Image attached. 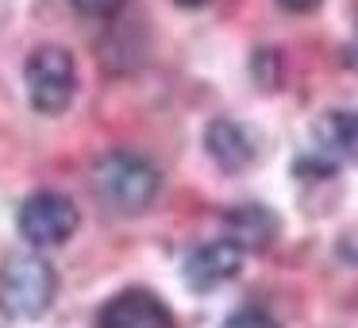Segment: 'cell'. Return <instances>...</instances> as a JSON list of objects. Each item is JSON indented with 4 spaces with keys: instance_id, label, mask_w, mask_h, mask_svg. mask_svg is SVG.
I'll list each match as a JSON object with an SVG mask.
<instances>
[{
    "instance_id": "3957f363",
    "label": "cell",
    "mask_w": 358,
    "mask_h": 328,
    "mask_svg": "<svg viewBox=\"0 0 358 328\" xmlns=\"http://www.w3.org/2000/svg\"><path fill=\"white\" fill-rule=\"evenodd\" d=\"M24 86L35 112L58 116L78 97V62L66 47H39L24 66Z\"/></svg>"
},
{
    "instance_id": "7c38bea8",
    "label": "cell",
    "mask_w": 358,
    "mask_h": 328,
    "mask_svg": "<svg viewBox=\"0 0 358 328\" xmlns=\"http://www.w3.org/2000/svg\"><path fill=\"white\" fill-rule=\"evenodd\" d=\"M285 12H312V8H320V0H278Z\"/></svg>"
},
{
    "instance_id": "52a82bcc",
    "label": "cell",
    "mask_w": 358,
    "mask_h": 328,
    "mask_svg": "<svg viewBox=\"0 0 358 328\" xmlns=\"http://www.w3.org/2000/svg\"><path fill=\"white\" fill-rule=\"evenodd\" d=\"M320 155L327 163H355L358 166V112L343 109V112H324L312 128Z\"/></svg>"
},
{
    "instance_id": "277c9868",
    "label": "cell",
    "mask_w": 358,
    "mask_h": 328,
    "mask_svg": "<svg viewBox=\"0 0 358 328\" xmlns=\"http://www.w3.org/2000/svg\"><path fill=\"white\" fill-rule=\"evenodd\" d=\"M78 224L81 212L66 193H35L20 205V232L35 247H58L78 232Z\"/></svg>"
},
{
    "instance_id": "5b68a950",
    "label": "cell",
    "mask_w": 358,
    "mask_h": 328,
    "mask_svg": "<svg viewBox=\"0 0 358 328\" xmlns=\"http://www.w3.org/2000/svg\"><path fill=\"white\" fill-rule=\"evenodd\" d=\"M96 328H178V320L158 294L124 289L96 313Z\"/></svg>"
},
{
    "instance_id": "7a4b0ae2",
    "label": "cell",
    "mask_w": 358,
    "mask_h": 328,
    "mask_svg": "<svg viewBox=\"0 0 358 328\" xmlns=\"http://www.w3.org/2000/svg\"><path fill=\"white\" fill-rule=\"evenodd\" d=\"M96 189L101 197L120 212H143L155 205L158 189H162V174L155 163L127 151H112L96 163Z\"/></svg>"
},
{
    "instance_id": "6da1fadb",
    "label": "cell",
    "mask_w": 358,
    "mask_h": 328,
    "mask_svg": "<svg viewBox=\"0 0 358 328\" xmlns=\"http://www.w3.org/2000/svg\"><path fill=\"white\" fill-rule=\"evenodd\" d=\"M58 274L39 255H16L0 266V313L8 320H39L50 309Z\"/></svg>"
},
{
    "instance_id": "ba28073f",
    "label": "cell",
    "mask_w": 358,
    "mask_h": 328,
    "mask_svg": "<svg viewBox=\"0 0 358 328\" xmlns=\"http://www.w3.org/2000/svg\"><path fill=\"white\" fill-rule=\"evenodd\" d=\"M204 147H208V155L216 158L224 170H243V166H250L258 155L255 135L243 124H235V120H212L208 132H204Z\"/></svg>"
},
{
    "instance_id": "8992f818",
    "label": "cell",
    "mask_w": 358,
    "mask_h": 328,
    "mask_svg": "<svg viewBox=\"0 0 358 328\" xmlns=\"http://www.w3.org/2000/svg\"><path fill=\"white\" fill-rule=\"evenodd\" d=\"M243 259H247V251H243L235 240L201 243V247L185 259V282L196 289V294H212V289H220L224 282L239 278Z\"/></svg>"
},
{
    "instance_id": "4fadbf2b",
    "label": "cell",
    "mask_w": 358,
    "mask_h": 328,
    "mask_svg": "<svg viewBox=\"0 0 358 328\" xmlns=\"http://www.w3.org/2000/svg\"><path fill=\"white\" fill-rule=\"evenodd\" d=\"M173 4H181V8H201V4H208V0H173Z\"/></svg>"
},
{
    "instance_id": "9c48e42d",
    "label": "cell",
    "mask_w": 358,
    "mask_h": 328,
    "mask_svg": "<svg viewBox=\"0 0 358 328\" xmlns=\"http://www.w3.org/2000/svg\"><path fill=\"white\" fill-rule=\"evenodd\" d=\"M227 228H231L227 240H235L243 251H250V247L262 251L273 240V232H278V217L270 209H262V205H243V209L227 212Z\"/></svg>"
},
{
    "instance_id": "8fae6325",
    "label": "cell",
    "mask_w": 358,
    "mask_h": 328,
    "mask_svg": "<svg viewBox=\"0 0 358 328\" xmlns=\"http://www.w3.org/2000/svg\"><path fill=\"white\" fill-rule=\"evenodd\" d=\"M73 8L81 12V16H93V20H112L124 12L127 0H70Z\"/></svg>"
},
{
    "instance_id": "30bf717a",
    "label": "cell",
    "mask_w": 358,
    "mask_h": 328,
    "mask_svg": "<svg viewBox=\"0 0 358 328\" xmlns=\"http://www.w3.org/2000/svg\"><path fill=\"white\" fill-rule=\"evenodd\" d=\"M224 328H278V320L266 309H235L231 317L224 320Z\"/></svg>"
}]
</instances>
